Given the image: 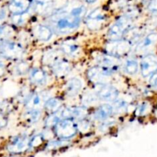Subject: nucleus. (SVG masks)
<instances>
[{"label": "nucleus", "mask_w": 157, "mask_h": 157, "mask_svg": "<svg viewBox=\"0 0 157 157\" xmlns=\"http://www.w3.org/2000/svg\"><path fill=\"white\" fill-rule=\"evenodd\" d=\"M94 58L98 66L111 71L118 69L121 65V62L117 57H115L108 53L96 52L94 54Z\"/></svg>", "instance_id": "6e6552de"}, {"label": "nucleus", "mask_w": 157, "mask_h": 157, "mask_svg": "<svg viewBox=\"0 0 157 157\" xmlns=\"http://www.w3.org/2000/svg\"><path fill=\"white\" fill-rule=\"evenodd\" d=\"M44 141V135L41 134H37L30 138V142H29V149L30 148H36L38 147L42 144Z\"/></svg>", "instance_id": "473e14b6"}, {"label": "nucleus", "mask_w": 157, "mask_h": 157, "mask_svg": "<svg viewBox=\"0 0 157 157\" xmlns=\"http://www.w3.org/2000/svg\"><path fill=\"white\" fill-rule=\"evenodd\" d=\"M151 109V104L149 102L144 101L138 105L137 107L136 108L135 114H136V116H145L150 113Z\"/></svg>", "instance_id": "bb28decb"}, {"label": "nucleus", "mask_w": 157, "mask_h": 157, "mask_svg": "<svg viewBox=\"0 0 157 157\" xmlns=\"http://www.w3.org/2000/svg\"><path fill=\"white\" fill-rule=\"evenodd\" d=\"M148 9L153 13H157V0H151L150 2Z\"/></svg>", "instance_id": "4c0bfd02"}, {"label": "nucleus", "mask_w": 157, "mask_h": 157, "mask_svg": "<svg viewBox=\"0 0 157 157\" xmlns=\"http://www.w3.org/2000/svg\"><path fill=\"white\" fill-rule=\"evenodd\" d=\"M30 7L29 0H12L10 10L13 14L25 13Z\"/></svg>", "instance_id": "4be33fe9"}, {"label": "nucleus", "mask_w": 157, "mask_h": 157, "mask_svg": "<svg viewBox=\"0 0 157 157\" xmlns=\"http://www.w3.org/2000/svg\"><path fill=\"white\" fill-rule=\"evenodd\" d=\"M133 19L127 15H124L120 17L110 27L107 32L109 40H118L124 37L127 30L132 27Z\"/></svg>", "instance_id": "f03ea898"}, {"label": "nucleus", "mask_w": 157, "mask_h": 157, "mask_svg": "<svg viewBox=\"0 0 157 157\" xmlns=\"http://www.w3.org/2000/svg\"><path fill=\"white\" fill-rule=\"evenodd\" d=\"M98 99V97L97 96L96 93L93 92V93H88L85 95V96L83 98V101H84V103H87V104H91V103H94Z\"/></svg>", "instance_id": "c9c22d12"}, {"label": "nucleus", "mask_w": 157, "mask_h": 157, "mask_svg": "<svg viewBox=\"0 0 157 157\" xmlns=\"http://www.w3.org/2000/svg\"><path fill=\"white\" fill-rule=\"evenodd\" d=\"M61 50L66 54L67 55L71 57H76L79 55L81 52V48L80 46L71 40H67V41L63 42L61 44Z\"/></svg>", "instance_id": "aec40b11"}, {"label": "nucleus", "mask_w": 157, "mask_h": 157, "mask_svg": "<svg viewBox=\"0 0 157 157\" xmlns=\"http://www.w3.org/2000/svg\"><path fill=\"white\" fill-rule=\"evenodd\" d=\"M8 124V119L5 114L0 112V129H4Z\"/></svg>", "instance_id": "58836bf2"}, {"label": "nucleus", "mask_w": 157, "mask_h": 157, "mask_svg": "<svg viewBox=\"0 0 157 157\" xmlns=\"http://www.w3.org/2000/svg\"><path fill=\"white\" fill-rule=\"evenodd\" d=\"M52 71L57 76H63L66 75L71 69L70 62L64 58H58L52 64Z\"/></svg>", "instance_id": "a211bd4d"}, {"label": "nucleus", "mask_w": 157, "mask_h": 157, "mask_svg": "<svg viewBox=\"0 0 157 157\" xmlns=\"http://www.w3.org/2000/svg\"><path fill=\"white\" fill-rule=\"evenodd\" d=\"M114 113V109L111 104H103L100 106L94 112V119L100 122H104L108 119Z\"/></svg>", "instance_id": "2eb2a0df"}, {"label": "nucleus", "mask_w": 157, "mask_h": 157, "mask_svg": "<svg viewBox=\"0 0 157 157\" xmlns=\"http://www.w3.org/2000/svg\"><path fill=\"white\" fill-rule=\"evenodd\" d=\"M157 44V32H151L140 40L135 52L137 54H149Z\"/></svg>", "instance_id": "9d476101"}, {"label": "nucleus", "mask_w": 157, "mask_h": 157, "mask_svg": "<svg viewBox=\"0 0 157 157\" xmlns=\"http://www.w3.org/2000/svg\"><path fill=\"white\" fill-rule=\"evenodd\" d=\"M81 20L82 18L73 15L71 12L62 11L55 14L52 18V29L59 34L68 33L78 29Z\"/></svg>", "instance_id": "f257e3e1"}, {"label": "nucleus", "mask_w": 157, "mask_h": 157, "mask_svg": "<svg viewBox=\"0 0 157 157\" xmlns=\"http://www.w3.org/2000/svg\"><path fill=\"white\" fill-rule=\"evenodd\" d=\"M84 1L85 2L89 3V4H90V3H94V2H96L97 0H84Z\"/></svg>", "instance_id": "a19ab883"}, {"label": "nucleus", "mask_w": 157, "mask_h": 157, "mask_svg": "<svg viewBox=\"0 0 157 157\" xmlns=\"http://www.w3.org/2000/svg\"><path fill=\"white\" fill-rule=\"evenodd\" d=\"M144 29L142 27H131L124 34V39L127 40L133 44V42H139L141 39Z\"/></svg>", "instance_id": "412c9836"}, {"label": "nucleus", "mask_w": 157, "mask_h": 157, "mask_svg": "<svg viewBox=\"0 0 157 157\" xmlns=\"http://www.w3.org/2000/svg\"><path fill=\"white\" fill-rule=\"evenodd\" d=\"M140 72L144 77H149L157 72V56L153 54H147L140 62Z\"/></svg>", "instance_id": "9b49d317"}, {"label": "nucleus", "mask_w": 157, "mask_h": 157, "mask_svg": "<svg viewBox=\"0 0 157 157\" xmlns=\"http://www.w3.org/2000/svg\"><path fill=\"white\" fill-rule=\"evenodd\" d=\"M87 74L90 81L94 84H104L110 83L113 76V71L97 66L90 68Z\"/></svg>", "instance_id": "423d86ee"}, {"label": "nucleus", "mask_w": 157, "mask_h": 157, "mask_svg": "<svg viewBox=\"0 0 157 157\" xmlns=\"http://www.w3.org/2000/svg\"><path fill=\"white\" fill-rule=\"evenodd\" d=\"M79 123H77V126H78V131L81 132H87V131L90 130V127H91V123L89 120L85 119V118L79 119Z\"/></svg>", "instance_id": "f704fd0d"}, {"label": "nucleus", "mask_w": 157, "mask_h": 157, "mask_svg": "<svg viewBox=\"0 0 157 157\" xmlns=\"http://www.w3.org/2000/svg\"><path fill=\"white\" fill-rule=\"evenodd\" d=\"M113 109H114V113L116 112H119V113H122V112H125L127 110V107H128V103L124 99H117L114 101V103L113 104Z\"/></svg>", "instance_id": "7c9ffc66"}, {"label": "nucleus", "mask_w": 157, "mask_h": 157, "mask_svg": "<svg viewBox=\"0 0 157 157\" xmlns=\"http://www.w3.org/2000/svg\"><path fill=\"white\" fill-rule=\"evenodd\" d=\"M61 119H81L85 118L87 109L85 106H71L59 110Z\"/></svg>", "instance_id": "ddd939ff"}, {"label": "nucleus", "mask_w": 157, "mask_h": 157, "mask_svg": "<svg viewBox=\"0 0 157 157\" xmlns=\"http://www.w3.org/2000/svg\"><path fill=\"white\" fill-rule=\"evenodd\" d=\"M28 15L26 12L21 14H13L12 18V23L17 26H21L25 24L28 21Z\"/></svg>", "instance_id": "c756f323"}, {"label": "nucleus", "mask_w": 157, "mask_h": 157, "mask_svg": "<svg viewBox=\"0 0 157 157\" xmlns=\"http://www.w3.org/2000/svg\"><path fill=\"white\" fill-rule=\"evenodd\" d=\"M41 111L40 109H28L25 113V119L27 120L28 123L30 124L37 123L41 118Z\"/></svg>", "instance_id": "a878e982"}, {"label": "nucleus", "mask_w": 157, "mask_h": 157, "mask_svg": "<svg viewBox=\"0 0 157 157\" xmlns=\"http://www.w3.org/2000/svg\"><path fill=\"white\" fill-rule=\"evenodd\" d=\"M123 70L129 75H135L139 71V63L134 58H129L122 65Z\"/></svg>", "instance_id": "5701e85b"}, {"label": "nucleus", "mask_w": 157, "mask_h": 157, "mask_svg": "<svg viewBox=\"0 0 157 157\" xmlns=\"http://www.w3.org/2000/svg\"><path fill=\"white\" fill-rule=\"evenodd\" d=\"M25 54V49L18 42L12 41L0 42V55L5 58L20 60Z\"/></svg>", "instance_id": "7ed1b4c3"}, {"label": "nucleus", "mask_w": 157, "mask_h": 157, "mask_svg": "<svg viewBox=\"0 0 157 157\" xmlns=\"http://www.w3.org/2000/svg\"><path fill=\"white\" fill-rule=\"evenodd\" d=\"M94 92L98 99L106 102H114L119 96V91L110 83L95 84Z\"/></svg>", "instance_id": "0eeeda50"}, {"label": "nucleus", "mask_w": 157, "mask_h": 157, "mask_svg": "<svg viewBox=\"0 0 157 157\" xmlns=\"http://www.w3.org/2000/svg\"><path fill=\"white\" fill-rule=\"evenodd\" d=\"M54 128L57 136L62 139H68L75 136L78 131L77 123L74 122L73 119H61Z\"/></svg>", "instance_id": "20e7f679"}, {"label": "nucleus", "mask_w": 157, "mask_h": 157, "mask_svg": "<svg viewBox=\"0 0 157 157\" xmlns=\"http://www.w3.org/2000/svg\"><path fill=\"white\" fill-rule=\"evenodd\" d=\"M106 20V16L100 9L92 11L86 18V25L90 30H99Z\"/></svg>", "instance_id": "f8f14e48"}, {"label": "nucleus", "mask_w": 157, "mask_h": 157, "mask_svg": "<svg viewBox=\"0 0 157 157\" xmlns=\"http://www.w3.org/2000/svg\"><path fill=\"white\" fill-rule=\"evenodd\" d=\"M52 0H33L34 11L38 13H43L52 7Z\"/></svg>", "instance_id": "b1692460"}, {"label": "nucleus", "mask_w": 157, "mask_h": 157, "mask_svg": "<svg viewBox=\"0 0 157 157\" xmlns=\"http://www.w3.org/2000/svg\"><path fill=\"white\" fill-rule=\"evenodd\" d=\"M30 138L26 135H18L12 137L8 143L6 149L9 152L18 154L25 152L29 149Z\"/></svg>", "instance_id": "1a4fd4ad"}, {"label": "nucleus", "mask_w": 157, "mask_h": 157, "mask_svg": "<svg viewBox=\"0 0 157 157\" xmlns=\"http://www.w3.org/2000/svg\"><path fill=\"white\" fill-rule=\"evenodd\" d=\"M6 73V66L4 64H0V78Z\"/></svg>", "instance_id": "ea45409f"}, {"label": "nucleus", "mask_w": 157, "mask_h": 157, "mask_svg": "<svg viewBox=\"0 0 157 157\" xmlns=\"http://www.w3.org/2000/svg\"><path fill=\"white\" fill-rule=\"evenodd\" d=\"M13 34L14 30L11 26L0 25V42L8 41Z\"/></svg>", "instance_id": "cd10ccee"}, {"label": "nucleus", "mask_w": 157, "mask_h": 157, "mask_svg": "<svg viewBox=\"0 0 157 157\" xmlns=\"http://www.w3.org/2000/svg\"><path fill=\"white\" fill-rule=\"evenodd\" d=\"M67 144H68V141H67V139H60L59 140H52V141L49 142L47 145V148L49 149H55L67 146Z\"/></svg>", "instance_id": "72a5a7b5"}, {"label": "nucleus", "mask_w": 157, "mask_h": 157, "mask_svg": "<svg viewBox=\"0 0 157 157\" xmlns=\"http://www.w3.org/2000/svg\"><path fill=\"white\" fill-rule=\"evenodd\" d=\"M82 89V83L79 78H71L67 82L65 86V92L68 96L75 97L78 95Z\"/></svg>", "instance_id": "6ab92c4d"}, {"label": "nucleus", "mask_w": 157, "mask_h": 157, "mask_svg": "<svg viewBox=\"0 0 157 157\" xmlns=\"http://www.w3.org/2000/svg\"><path fill=\"white\" fill-rule=\"evenodd\" d=\"M150 84L153 89L157 92V72L150 76Z\"/></svg>", "instance_id": "e433bc0d"}, {"label": "nucleus", "mask_w": 157, "mask_h": 157, "mask_svg": "<svg viewBox=\"0 0 157 157\" xmlns=\"http://www.w3.org/2000/svg\"><path fill=\"white\" fill-rule=\"evenodd\" d=\"M131 49L132 43L126 39L109 40L105 46L107 53L117 58L128 54Z\"/></svg>", "instance_id": "39448f33"}, {"label": "nucleus", "mask_w": 157, "mask_h": 157, "mask_svg": "<svg viewBox=\"0 0 157 157\" xmlns=\"http://www.w3.org/2000/svg\"><path fill=\"white\" fill-rule=\"evenodd\" d=\"M61 119V117L60 115L59 111H58V112H55V113H52V115L47 117L44 123H45V126L48 128H54Z\"/></svg>", "instance_id": "c85d7f7f"}, {"label": "nucleus", "mask_w": 157, "mask_h": 157, "mask_svg": "<svg viewBox=\"0 0 157 157\" xmlns=\"http://www.w3.org/2000/svg\"><path fill=\"white\" fill-rule=\"evenodd\" d=\"M29 71V64L25 61H19L15 66V72L17 75H24Z\"/></svg>", "instance_id": "2f4dec72"}, {"label": "nucleus", "mask_w": 157, "mask_h": 157, "mask_svg": "<svg viewBox=\"0 0 157 157\" xmlns=\"http://www.w3.org/2000/svg\"><path fill=\"white\" fill-rule=\"evenodd\" d=\"M34 35L37 39L42 42H47L53 35V29L44 25H37L33 29Z\"/></svg>", "instance_id": "f3484780"}, {"label": "nucleus", "mask_w": 157, "mask_h": 157, "mask_svg": "<svg viewBox=\"0 0 157 157\" xmlns=\"http://www.w3.org/2000/svg\"><path fill=\"white\" fill-rule=\"evenodd\" d=\"M47 95L42 92H37L29 95L25 101V106L27 109H40L42 104H44L48 99H46Z\"/></svg>", "instance_id": "4468645a"}, {"label": "nucleus", "mask_w": 157, "mask_h": 157, "mask_svg": "<svg viewBox=\"0 0 157 157\" xmlns=\"http://www.w3.org/2000/svg\"><path fill=\"white\" fill-rule=\"evenodd\" d=\"M29 79L37 86H44L48 82V75L39 68H33L29 71Z\"/></svg>", "instance_id": "dca6fc26"}, {"label": "nucleus", "mask_w": 157, "mask_h": 157, "mask_svg": "<svg viewBox=\"0 0 157 157\" xmlns=\"http://www.w3.org/2000/svg\"><path fill=\"white\" fill-rule=\"evenodd\" d=\"M44 108L46 110L52 113L58 112L61 109V101L58 98H49L44 103Z\"/></svg>", "instance_id": "393cba45"}]
</instances>
